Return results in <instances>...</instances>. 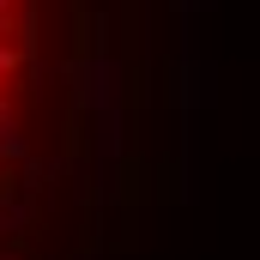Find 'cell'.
<instances>
[{
	"instance_id": "cell-1",
	"label": "cell",
	"mask_w": 260,
	"mask_h": 260,
	"mask_svg": "<svg viewBox=\"0 0 260 260\" xmlns=\"http://www.w3.org/2000/svg\"><path fill=\"white\" fill-rule=\"evenodd\" d=\"M55 0H0V260H30L61 151Z\"/></svg>"
}]
</instances>
